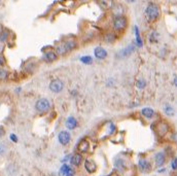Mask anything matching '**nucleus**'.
<instances>
[{"label":"nucleus","instance_id":"30","mask_svg":"<svg viewBox=\"0 0 177 176\" xmlns=\"http://www.w3.org/2000/svg\"><path fill=\"white\" fill-rule=\"evenodd\" d=\"M0 65H4V59L2 56H0Z\"/></svg>","mask_w":177,"mask_h":176},{"label":"nucleus","instance_id":"16","mask_svg":"<svg viewBox=\"0 0 177 176\" xmlns=\"http://www.w3.org/2000/svg\"><path fill=\"white\" fill-rule=\"evenodd\" d=\"M67 49V51H72V49H74L75 47H76V42H75L74 40H70V41H67V42L64 43Z\"/></svg>","mask_w":177,"mask_h":176},{"label":"nucleus","instance_id":"20","mask_svg":"<svg viewBox=\"0 0 177 176\" xmlns=\"http://www.w3.org/2000/svg\"><path fill=\"white\" fill-rule=\"evenodd\" d=\"M81 61L83 63H85V64H91L92 63V58L89 57V56H83V58H81Z\"/></svg>","mask_w":177,"mask_h":176},{"label":"nucleus","instance_id":"10","mask_svg":"<svg viewBox=\"0 0 177 176\" xmlns=\"http://www.w3.org/2000/svg\"><path fill=\"white\" fill-rule=\"evenodd\" d=\"M155 164H157V166L161 167L165 164L166 156H165V155H164V153H157V155H155Z\"/></svg>","mask_w":177,"mask_h":176},{"label":"nucleus","instance_id":"22","mask_svg":"<svg viewBox=\"0 0 177 176\" xmlns=\"http://www.w3.org/2000/svg\"><path fill=\"white\" fill-rule=\"evenodd\" d=\"M6 77H7V72L0 68V79H5Z\"/></svg>","mask_w":177,"mask_h":176},{"label":"nucleus","instance_id":"27","mask_svg":"<svg viewBox=\"0 0 177 176\" xmlns=\"http://www.w3.org/2000/svg\"><path fill=\"white\" fill-rule=\"evenodd\" d=\"M10 138H12V140L14 141V142H17V141H18V138H17V136L14 135V134H12V135H10Z\"/></svg>","mask_w":177,"mask_h":176},{"label":"nucleus","instance_id":"14","mask_svg":"<svg viewBox=\"0 0 177 176\" xmlns=\"http://www.w3.org/2000/svg\"><path fill=\"white\" fill-rule=\"evenodd\" d=\"M81 160H83V156H81L79 153H76V155H74L71 158L70 162L72 165H74V166H79L81 163Z\"/></svg>","mask_w":177,"mask_h":176},{"label":"nucleus","instance_id":"3","mask_svg":"<svg viewBox=\"0 0 177 176\" xmlns=\"http://www.w3.org/2000/svg\"><path fill=\"white\" fill-rule=\"evenodd\" d=\"M155 132L160 137L165 136L166 134L169 132V126L168 124H166L165 121H160V123L157 124L155 126Z\"/></svg>","mask_w":177,"mask_h":176},{"label":"nucleus","instance_id":"9","mask_svg":"<svg viewBox=\"0 0 177 176\" xmlns=\"http://www.w3.org/2000/svg\"><path fill=\"white\" fill-rule=\"evenodd\" d=\"M139 168L142 172H148L152 169L150 164L146 160H140L139 161Z\"/></svg>","mask_w":177,"mask_h":176},{"label":"nucleus","instance_id":"17","mask_svg":"<svg viewBox=\"0 0 177 176\" xmlns=\"http://www.w3.org/2000/svg\"><path fill=\"white\" fill-rule=\"evenodd\" d=\"M69 171H70L69 166H68V165H66V164H64L63 166L61 167V169H60V175H61V176H66L67 173H68Z\"/></svg>","mask_w":177,"mask_h":176},{"label":"nucleus","instance_id":"26","mask_svg":"<svg viewBox=\"0 0 177 176\" xmlns=\"http://www.w3.org/2000/svg\"><path fill=\"white\" fill-rule=\"evenodd\" d=\"M172 169H173V170H176L177 169V159H174L173 161H172Z\"/></svg>","mask_w":177,"mask_h":176},{"label":"nucleus","instance_id":"31","mask_svg":"<svg viewBox=\"0 0 177 176\" xmlns=\"http://www.w3.org/2000/svg\"><path fill=\"white\" fill-rule=\"evenodd\" d=\"M174 84H175V86L177 87V76L174 78Z\"/></svg>","mask_w":177,"mask_h":176},{"label":"nucleus","instance_id":"13","mask_svg":"<svg viewBox=\"0 0 177 176\" xmlns=\"http://www.w3.org/2000/svg\"><path fill=\"white\" fill-rule=\"evenodd\" d=\"M141 114L146 119H152L155 116V111L152 108H143L141 111Z\"/></svg>","mask_w":177,"mask_h":176},{"label":"nucleus","instance_id":"23","mask_svg":"<svg viewBox=\"0 0 177 176\" xmlns=\"http://www.w3.org/2000/svg\"><path fill=\"white\" fill-rule=\"evenodd\" d=\"M5 151H6L5 145H4L3 143H0V156H3L4 153H5Z\"/></svg>","mask_w":177,"mask_h":176},{"label":"nucleus","instance_id":"4","mask_svg":"<svg viewBox=\"0 0 177 176\" xmlns=\"http://www.w3.org/2000/svg\"><path fill=\"white\" fill-rule=\"evenodd\" d=\"M113 27H114V29L118 30V31L124 30L125 28L127 27V19L123 16L115 18L114 19V22H113Z\"/></svg>","mask_w":177,"mask_h":176},{"label":"nucleus","instance_id":"25","mask_svg":"<svg viewBox=\"0 0 177 176\" xmlns=\"http://www.w3.org/2000/svg\"><path fill=\"white\" fill-rule=\"evenodd\" d=\"M145 86H146L145 80H138V82H137V87H138V88H139V89H143Z\"/></svg>","mask_w":177,"mask_h":176},{"label":"nucleus","instance_id":"6","mask_svg":"<svg viewBox=\"0 0 177 176\" xmlns=\"http://www.w3.org/2000/svg\"><path fill=\"white\" fill-rule=\"evenodd\" d=\"M58 139H59L60 143L63 145H66L69 143V141H70L71 137H70V134L68 133V132L66 131H62L61 133L59 134V136H58Z\"/></svg>","mask_w":177,"mask_h":176},{"label":"nucleus","instance_id":"12","mask_svg":"<svg viewBox=\"0 0 177 176\" xmlns=\"http://www.w3.org/2000/svg\"><path fill=\"white\" fill-rule=\"evenodd\" d=\"M66 127L70 130H73L77 127V121L73 116H70L67 119L66 121Z\"/></svg>","mask_w":177,"mask_h":176},{"label":"nucleus","instance_id":"19","mask_svg":"<svg viewBox=\"0 0 177 176\" xmlns=\"http://www.w3.org/2000/svg\"><path fill=\"white\" fill-rule=\"evenodd\" d=\"M57 52L60 54V55H64V54H66L68 51H67L65 44H62V45H60V47H57Z\"/></svg>","mask_w":177,"mask_h":176},{"label":"nucleus","instance_id":"5","mask_svg":"<svg viewBox=\"0 0 177 176\" xmlns=\"http://www.w3.org/2000/svg\"><path fill=\"white\" fill-rule=\"evenodd\" d=\"M63 88H64V84L60 79H55L49 84V89L54 93H60L63 90Z\"/></svg>","mask_w":177,"mask_h":176},{"label":"nucleus","instance_id":"18","mask_svg":"<svg viewBox=\"0 0 177 176\" xmlns=\"http://www.w3.org/2000/svg\"><path fill=\"white\" fill-rule=\"evenodd\" d=\"M164 111H165V113L168 114V116H173V113H174L173 107L170 105H166L165 108H164Z\"/></svg>","mask_w":177,"mask_h":176},{"label":"nucleus","instance_id":"29","mask_svg":"<svg viewBox=\"0 0 177 176\" xmlns=\"http://www.w3.org/2000/svg\"><path fill=\"white\" fill-rule=\"evenodd\" d=\"M73 175H74V172H73V171L70 169V171H69V172L67 173V175H66V176H73Z\"/></svg>","mask_w":177,"mask_h":176},{"label":"nucleus","instance_id":"24","mask_svg":"<svg viewBox=\"0 0 177 176\" xmlns=\"http://www.w3.org/2000/svg\"><path fill=\"white\" fill-rule=\"evenodd\" d=\"M7 36H8V34H7V32H2L1 34H0V40L1 41H6V39H7Z\"/></svg>","mask_w":177,"mask_h":176},{"label":"nucleus","instance_id":"21","mask_svg":"<svg viewBox=\"0 0 177 176\" xmlns=\"http://www.w3.org/2000/svg\"><path fill=\"white\" fill-rule=\"evenodd\" d=\"M136 37H137V43H138V47H142V42H141V38L139 36V31H138V28L136 27Z\"/></svg>","mask_w":177,"mask_h":176},{"label":"nucleus","instance_id":"2","mask_svg":"<svg viewBox=\"0 0 177 176\" xmlns=\"http://www.w3.org/2000/svg\"><path fill=\"white\" fill-rule=\"evenodd\" d=\"M36 110L39 112H46L51 107V103L47 99H39L35 104Z\"/></svg>","mask_w":177,"mask_h":176},{"label":"nucleus","instance_id":"1","mask_svg":"<svg viewBox=\"0 0 177 176\" xmlns=\"http://www.w3.org/2000/svg\"><path fill=\"white\" fill-rule=\"evenodd\" d=\"M146 16L150 21H155L160 17V8L157 4L155 3H149L146 7Z\"/></svg>","mask_w":177,"mask_h":176},{"label":"nucleus","instance_id":"8","mask_svg":"<svg viewBox=\"0 0 177 176\" xmlns=\"http://www.w3.org/2000/svg\"><path fill=\"white\" fill-rule=\"evenodd\" d=\"M94 54H95V56H96L98 59H105L107 57V52L105 51L104 49H102V47H96L95 49V51H94Z\"/></svg>","mask_w":177,"mask_h":176},{"label":"nucleus","instance_id":"28","mask_svg":"<svg viewBox=\"0 0 177 176\" xmlns=\"http://www.w3.org/2000/svg\"><path fill=\"white\" fill-rule=\"evenodd\" d=\"M4 135V129L2 127H0V137Z\"/></svg>","mask_w":177,"mask_h":176},{"label":"nucleus","instance_id":"7","mask_svg":"<svg viewBox=\"0 0 177 176\" xmlns=\"http://www.w3.org/2000/svg\"><path fill=\"white\" fill-rule=\"evenodd\" d=\"M85 168L89 173H94L97 170V165L93 160H87L85 162Z\"/></svg>","mask_w":177,"mask_h":176},{"label":"nucleus","instance_id":"11","mask_svg":"<svg viewBox=\"0 0 177 176\" xmlns=\"http://www.w3.org/2000/svg\"><path fill=\"white\" fill-rule=\"evenodd\" d=\"M89 147H90V143H89V141L86 140V139H83V140H81V142H79L78 151H81V153H87V151H89Z\"/></svg>","mask_w":177,"mask_h":176},{"label":"nucleus","instance_id":"15","mask_svg":"<svg viewBox=\"0 0 177 176\" xmlns=\"http://www.w3.org/2000/svg\"><path fill=\"white\" fill-rule=\"evenodd\" d=\"M44 59L47 62H53V61H55L57 59V55L54 52H47V53L44 54Z\"/></svg>","mask_w":177,"mask_h":176}]
</instances>
